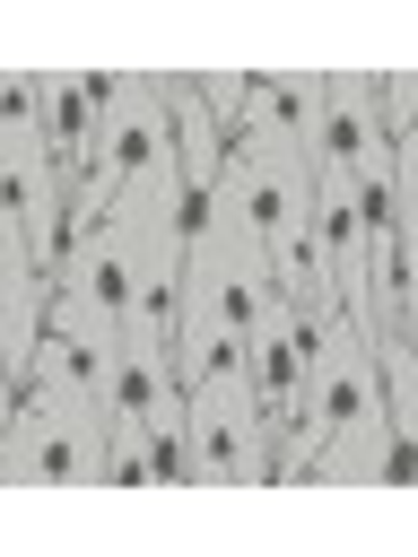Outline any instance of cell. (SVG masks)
Wrapping results in <instances>:
<instances>
[{"instance_id":"cell-1","label":"cell","mask_w":418,"mask_h":557,"mask_svg":"<svg viewBox=\"0 0 418 557\" xmlns=\"http://www.w3.org/2000/svg\"><path fill=\"white\" fill-rule=\"evenodd\" d=\"M183 444L200 487H270V418L235 392H183Z\"/></svg>"},{"instance_id":"cell-2","label":"cell","mask_w":418,"mask_h":557,"mask_svg":"<svg viewBox=\"0 0 418 557\" xmlns=\"http://www.w3.org/2000/svg\"><path fill=\"white\" fill-rule=\"evenodd\" d=\"M104 453H113V426H104L96 409H78V418H44V426H9V444H0L9 479H26V487L104 479Z\"/></svg>"},{"instance_id":"cell-3","label":"cell","mask_w":418,"mask_h":557,"mask_svg":"<svg viewBox=\"0 0 418 557\" xmlns=\"http://www.w3.org/2000/svg\"><path fill=\"white\" fill-rule=\"evenodd\" d=\"M157 104H165V131H174V165H183V191L209 200L218 191V165H226V122H218V87L209 78H183V70H157Z\"/></svg>"}]
</instances>
